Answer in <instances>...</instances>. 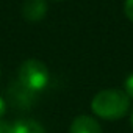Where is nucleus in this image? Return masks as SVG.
Instances as JSON below:
<instances>
[{
    "label": "nucleus",
    "instance_id": "0eeeda50",
    "mask_svg": "<svg viewBox=\"0 0 133 133\" xmlns=\"http://www.w3.org/2000/svg\"><path fill=\"white\" fill-rule=\"evenodd\" d=\"M125 94L130 99H133V74L128 75L127 80H125Z\"/></svg>",
    "mask_w": 133,
    "mask_h": 133
},
{
    "label": "nucleus",
    "instance_id": "f03ea898",
    "mask_svg": "<svg viewBox=\"0 0 133 133\" xmlns=\"http://www.w3.org/2000/svg\"><path fill=\"white\" fill-rule=\"evenodd\" d=\"M50 80L49 68L39 59H27L19 68V83L28 92L42 91Z\"/></svg>",
    "mask_w": 133,
    "mask_h": 133
},
{
    "label": "nucleus",
    "instance_id": "9d476101",
    "mask_svg": "<svg viewBox=\"0 0 133 133\" xmlns=\"http://www.w3.org/2000/svg\"><path fill=\"white\" fill-rule=\"evenodd\" d=\"M131 127H133V111H131Z\"/></svg>",
    "mask_w": 133,
    "mask_h": 133
},
{
    "label": "nucleus",
    "instance_id": "1a4fd4ad",
    "mask_svg": "<svg viewBox=\"0 0 133 133\" xmlns=\"http://www.w3.org/2000/svg\"><path fill=\"white\" fill-rule=\"evenodd\" d=\"M5 111H6V103H5V100H3L2 97H0V119L3 117Z\"/></svg>",
    "mask_w": 133,
    "mask_h": 133
},
{
    "label": "nucleus",
    "instance_id": "6e6552de",
    "mask_svg": "<svg viewBox=\"0 0 133 133\" xmlns=\"http://www.w3.org/2000/svg\"><path fill=\"white\" fill-rule=\"evenodd\" d=\"M0 133H11V124L0 119Z\"/></svg>",
    "mask_w": 133,
    "mask_h": 133
},
{
    "label": "nucleus",
    "instance_id": "423d86ee",
    "mask_svg": "<svg viewBox=\"0 0 133 133\" xmlns=\"http://www.w3.org/2000/svg\"><path fill=\"white\" fill-rule=\"evenodd\" d=\"M124 13L133 22V0H125V3H124Z\"/></svg>",
    "mask_w": 133,
    "mask_h": 133
},
{
    "label": "nucleus",
    "instance_id": "7ed1b4c3",
    "mask_svg": "<svg viewBox=\"0 0 133 133\" xmlns=\"http://www.w3.org/2000/svg\"><path fill=\"white\" fill-rule=\"evenodd\" d=\"M47 14L45 0H27L22 5V16L28 22H39Z\"/></svg>",
    "mask_w": 133,
    "mask_h": 133
},
{
    "label": "nucleus",
    "instance_id": "f257e3e1",
    "mask_svg": "<svg viewBox=\"0 0 133 133\" xmlns=\"http://www.w3.org/2000/svg\"><path fill=\"white\" fill-rule=\"evenodd\" d=\"M130 107V97L121 89H103L97 92L91 102L96 116L107 121H117L124 117Z\"/></svg>",
    "mask_w": 133,
    "mask_h": 133
},
{
    "label": "nucleus",
    "instance_id": "39448f33",
    "mask_svg": "<svg viewBox=\"0 0 133 133\" xmlns=\"http://www.w3.org/2000/svg\"><path fill=\"white\" fill-rule=\"evenodd\" d=\"M11 133H45V130L33 119H19L11 124Z\"/></svg>",
    "mask_w": 133,
    "mask_h": 133
},
{
    "label": "nucleus",
    "instance_id": "20e7f679",
    "mask_svg": "<svg viewBox=\"0 0 133 133\" xmlns=\"http://www.w3.org/2000/svg\"><path fill=\"white\" fill-rule=\"evenodd\" d=\"M71 133H102L100 124L91 116H77L71 124Z\"/></svg>",
    "mask_w": 133,
    "mask_h": 133
}]
</instances>
